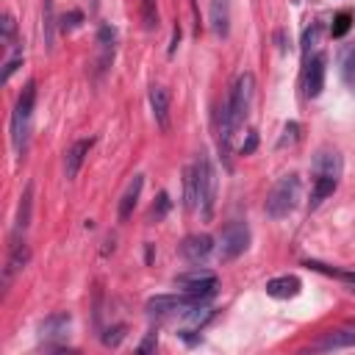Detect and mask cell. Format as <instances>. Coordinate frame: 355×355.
I'll return each mask as SVG.
<instances>
[{"mask_svg": "<svg viewBox=\"0 0 355 355\" xmlns=\"http://www.w3.org/2000/svg\"><path fill=\"white\" fill-rule=\"evenodd\" d=\"M255 94V75L252 72H241L230 89L227 103L222 105V116H219V155L225 161V166H230V147H233V136L236 130L244 125L250 103Z\"/></svg>", "mask_w": 355, "mask_h": 355, "instance_id": "obj_1", "label": "cell"}, {"mask_svg": "<svg viewBox=\"0 0 355 355\" xmlns=\"http://www.w3.org/2000/svg\"><path fill=\"white\" fill-rule=\"evenodd\" d=\"M36 105V80H28L25 89L17 97L14 114H11V144L17 155H25L28 150V133H31V116Z\"/></svg>", "mask_w": 355, "mask_h": 355, "instance_id": "obj_2", "label": "cell"}, {"mask_svg": "<svg viewBox=\"0 0 355 355\" xmlns=\"http://www.w3.org/2000/svg\"><path fill=\"white\" fill-rule=\"evenodd\" d=\"M300 189H302L300 175H294V172L283 175V178L272 186V191H269V197H266V216H269V219H283V216H288V214L297 208V202H300Z\"/></svg>", "mask_w": 355, "mask_h": 355, "instance_id": "obj_3", "label": "cell"}, {"mask_svg": "<svg viewBox=\"0 0 355 355\" xmlns=\"http://www.w3.org/2000/svg\"><path fill=\"white\" fill-rule=\"evenodd\" d=\"M197 172V194H200V216L202 222H211L214 205H216V166L208 158V153H200L194 161Z\"/></svg>", "mask_w": 355, "mask_h": 355, "instance_id": "obj_4", "label": "cell"}, {"mask_svg": "<svg viewBox=\"0 0 355 355\" xmlns=\"http://www.w3.org/2000/svg\"><path fill=\"white\" fill-rule=\"evenodd\" d=\"M250 247V227L241 219H230L219 233V261L230 263Z\"/></svg>", "mask_w": 355, "mask_h": 355, "instance_id": "obj_5", "label": "cell"}, {"mask_svg": "<svg viewBox=\"0 0 355 355\" xmlns=\"http://www.w3.org/2000/svg\"><path fill=\"white\" fill-rule=\"evenodd\" d=\"M205 300L189 294V291H180V294H158V297H150L144 311L153 313V316H166V313H189L191 308L202 305Z\"/></svg>", "mask_w": 355, "mask_h": 355, "instance_id": "obj_6", "label": "cell"}, {"mask_svg": "<svg viewBox=\"0 0 355 355\" xmlns=\"http://www.w3.org/2000/svg\"><path fill=\"white\" fill-rule=\"evenodd\" d=\"M175 280H178V286H180L183 291H189V294H194V297H200V300H211V297L216 294V286H219L216 275H214V272H205V269L183 272V275H178Z\"/></svg>", "mask_w": 355, "mask_h": 355, "instance_id": "obj_7", "label": "cell"}, {"mask_svg": "<svg viewBox=\"0 0 355 355\" xmlns=\"http://www.w3.org/2000/svg\"><path fill=\"white\" fill-rule=\"evenodd\" d=\"M69 327H72V316H69L67 311L50 313V316L42 322L39 336H42V341H44L47 349H61V341L69 336Z\"/></svg>", "mask_w": 355, "mask_h": 355, "instance_id": "obj_8", "label": "cell"}, {"mask_svg": "<svg viewBox=\"0 0 355 355\" xmlns=\"http://www.w3.org/2000/svg\"><path fill=\"white\" fill-rule=\"evenodd\" d=\"M324 72H327V55L324 53H313L305 58V72H302V86H305V97H319L324 89Z\"/></svg>", "mask_w": 355, "mask_h": 355, "instance_id": "obj_9", "label": "cell"}, {"mask_svg": "<svg viewBox=\"0 0 355 355\" xmlns=\"http://www.w3.org/2000/svg\"><path fill=\"white\" fill-rule=\"evenodd\" d=\"M92 147H94V139H78L67 150V155H64V175H67V180H75L78 178V172H80V166H83V161H86V155H89Z\"/></svg>", "mask_w": 355, "mask_h": 355, "instance_id": "obj_10", "label": "cell"}, {"mask_svg": "<svg viewBox=\"0 0 355 355\" xmlns=\"http://www.w3.org/2000/svg\"><path fill=\"white\" fill-rule=\"evenodd\" d=\"M355 347V327L352 330H330V333H322L311 349H319V352H330V349H352Z\"/></svg>", "mask_w": 355, "mask_h": 355, "instance_id": "obj_11", "label": "cell"}, {"mask_svg": "<svg viewBox=\"0 0 355 355\" xmlns=\"http://www.w3.org/2000/svg\"><path fill=\"white\" fill-rule=\"evenodd\" d=\"M180 252L191 261V263H202L211 252H214V239L211 236H205V233H197V236H189V239H183V244H180Z\"/></svg>", "mask_w": 355, "mask_h": 355, "instance_id": "obj_12", "label": "cell"}, {"mask_svg": "<svg viewBox=\"0 0 355 355\" xmlns=\"http://www.w3.org/2000/svg\"><path fill=\"white\" fill-rule=\"evenodd\" d=\"M150 108L161 130H169V89L150 86Z\"/></svg>", "mask_w": 355, "mask_h": 355, "instance_id": "obj_13", "label": "cell"}, {"mask_svg": "<svg viewBox=\"0 0 355 355\" xmlns=\"http://www.w3.org/2000/svg\"><path fill=\"white\" fill-rule=\"evenodd\" d=\"M302 288L300 277L297 275H280V277H272L266 280V294L275 297V300H288V297H297Z\"/></svg>", "mask_w": 355, "mask_h": 355, "instance_id": "obj_14", "label": "cell"}, {"mask_svg": "<svg viewBox=\"0 0 355 355\" xmlns=\"http://www.w3.org/2000/svg\"><path fill=\"white\" fill-rule=\"evenodd\" d=\"M28 258H31L28 244H25L22 239L11 241V255H8V263H6V272H3V286H8V283L14 280V275L28 263Z\"/></svg>", "mask_w": 355, "mask_h": 355, "instance_id": "obj_15", "label": "cell"}, {"mask_svg": "<svg viewBox=\"0 0 355 355\" xmlns=\"http://www.w3.org/2000/svg\"><path fill=\"white\" fill-rule=\"evenodd\" d=\"M141 186H144V175H133V180L128 183L125 194L119 197V211H116V214H119V222L130 219V214H133V208H136V202H139Z\"/></svg>", "mask_w": 355, "mask_h": 355, "instance_id": "obj_16", "label": "cell"}, {"mask_svg": "<svg viewBox=\"0 0 355 355\" xmlns=\"http://www.w3.org/2000/svg\"><path fill=\"white\" fill-rule=\"evenodd\" d=\"M211 31L219 39L230 33V0H211Z\"/></svg>", "mask_w": 355, "mask_h": 355, "instance_id": "obj_17", "label": "cell"}, {"mask_svg": "<svg viewBox=\"0 0 355 355\" xmlns=\"http://www.w3.org/2000/svg\"><path fill=\"white\" fill-rule=\"evenodd\" d=\"M31 208H33V183H28L25 191H22V197H19L17 222H14V241L28 230V225H31Z\"/></svg>", "mask_w": 355, "mask_h": 355, "instance_id": "obj_18", "label": "cell"}, {"mask_svg": "<svg viewBox=\"0 0 355 355\" xmlns=\"http://www.w3.org/2000/svg\"><path fill=\"white\" fill-rule=\"evenodd\" d=\"M313 175H336L341 178V155L336 150H319L313 158Z\"/></svg>", "mask_w": 355, "mask_h": 355, "instance_id": "obj_19", "label": "cell"}, {"mask_svg": "<svg viewBox=\"0 0 355 355\" xmlns=\"http://www.w3.org/2000/svg\"><path fill=\"white\" fill-rule=\"evenodd\" d=\"M338 189V178L336 175H313V189H311V208H316L322 200H327L333 191Z\"/></svg>", "mask_w": 355, "mask_h": 355, "instance_id": "obj_20", "label": "cell"}, {"mask_svg": "<svg viewBox=\"0 0 355 355\" xmlns=\"http://www.w3.org/2000/svg\"><path fill=\"white\" fill-rule=\"evenodd\" d=\"M200 205V194H197V172H194V164L183 169V208L186 211H194Z\"/></svg>", "mask_w": 355, "mask_h": 355, "instance_id": "obj_21", "label": "cell"}, {"mask_svg": "<svg viewBox=\"0 0 355 355\" xmlns=\"http://www.w3.org/2000/svg\"><path fill=\"white\" fill-rule=\"evenodd\" d=\"M114 42H116V31L111 25H103L97 33V44H100V69H105L114 58Z\"/></svg>", "mask_w": 355, "mask_h": 355, "instance_id": "obj_22", "label": "cell"}, {"mask_svg": "<svg viewBox=\"0 0 355 355\" xmlns=\"http://www.w3.org/2000/svg\"><path fill=\"white\" fill-rule=\"evenodd\" d=\"M42 36H44V47L53 50L55 42V11H53V0L42 3Z\"/></svg>", "mask_w": 355, "mask_h": 355, "instance_id": "obj_23", "label": "cell"}, {"mask_svg": "<svg viewBox=\"0 0 355 355\" xmlns=\"http://www.w3.org/2000/svg\"><path fill=\"white\" fill-rule=\"evenodd\" d=\"M341 78L347 86H355V44L341 53Z\"/></svg>", "mask_w": 355, "mask_h": 355, "instance_id": "obj_24", "label": "cell"}, {"mask_svg": "<svg viewBox=\"0 0 355 355\" xmlns=\"http://www.w3.org/2000/svg\"><path fill=\"white\" fill-rule=\"evenodd\" d=\"M308 266H311V269H316V272H324V275H330V277L344 280V283H347V286H352V291H355V272H347V269H333V266L319 263V261H308Z\"/></svg>", "mask_w": 355, "mask_h": 355, "instance_id": "obj_25", "label": "cell"}, {"mask_svg": "<svg viewBox=\"0 0 355 355\" xmlns=\"http://www.w3.org/2000/svg\"><path fill=\"white\" fill-rule=\"evenodd\" d=\"M352 25V11H338L336 19H333V28H330V36L333 39H341Z\"/></svg>", "mask_w": 355, "mask_h": 355, "instance_id": "obj_26", "label": "cell"}, {"mask_svg": "<svg viewBox=\"0 0 355 355\" xmlns=\"http://www.w3.org/2000/svg\"><path fill=\"white\" fill-rule=\"evenodd\" d=\"M172 208V202H169V197H166V191H161L158 194V200L153 202V208H150V214H147V219L150 222H161L164 216H166V211Z\"/></svg>", "mask_w": 355, "mask_h": 355, "instance_id": "obj_27", "label": "cell"}, {"mask_svg": "<svg viewBox=\"0 0 355 355\" xmlns=\"http://www.w3.org/2000/svg\"><path fill=\"white\" fill-rule=\"evenodd\" d=\"M141 19H144V28H147V31L158 28V8H155V0H141Z\"/></svg>", "mask_w": 355, "mask_h": 355, "instance_id": "obj_28", "label": "cell"}, {"mask_svg": "<svg viewBox=\"0 0 355 355\" xmlns=\"http://www.w3.org/2000/svg\"><path fill=\"white\" fill-rule=\"evenodd\" d=\"M22 64V50H17L6 64H3V75H0V83H8V78L17 72V67Z\"/></svg>", "mask_w": 355, "mask_h": 355, "instance_id": "obj_29", "label": "cell"}, {"mask_svg": "<svg viewBox=\"0 0 355 355\" xmlns=\"http://www.w3.org/2000/svg\"><path fill=\"white\" fill-rule=\"evenodd\" d=\"M319 33H322V25L319 22H313L308 31H305V36H302V50H305V58H308V50L319 42Z\"/></svg>", "mask_w": 355, "mask_h": 355, "instance_id": "obj_30", "label": "cell"}, {"mask_svg": "<svg viewBox=\"0 0 355 355\" xmlns=\"http://www.w3.org/2000/svg\"><path fill=\"white\" fill-rule=\"evenodd\" d=\"M122 338H125V324H114V327L103 336V344H105V347H119Z\"/></svg>", "mask_w": 355, "mask_h": 355, "instance_id": "obj_31", "label": "cell"}, {"mask_svg": "<svg viewBox=\"0 0 355 355\" xmlns=\"http://www.w3.org/2000/svg\"><path fill=\"white\" fill-rule=\"evenodd\" d=\"M80 22H83V14H80V11H69V14L61 17V31L69 33V31H75Z\"/></svg>", "mask_w": 355, "mask_h": 355, "instance_id": "obj_32", "label": "cell"}, {"mask_svg": "<svg viewBox=\"0 0 355 355\" xmlns=\"http://www.w3.org/2000/svg\"><path fill=\"white\" fill-rule=\"evenodd\" d=\"M300 139V125L297 122H288L286 128H283V139L277 141V147H286V144H294Z\"/></svg>", "mask_w": 355, "mask_h": 355, "instance_id": "obj_33", "label": "cell"}, {"mask_svg": "<svg viewBox=\"0 0 355 355\" xmlns=\"http://www.w3.org/2000/svg\"><path fill=\"white\" fill-rule=\"evenodd\" d=\"M155 347H158V330H150V333L144 336V341H141L136 349H139L141 355H147V352H153Z\"/></svg>", "mask_w": 355, "mask_h": 355, "instance_id": "obj_34", "label": "cell"}, {"mask_svg": "<svg viewBox=\"0 0 355 355\" xmlns=\"http://www.w3.org/2000/svg\"><path fill=\"white\" fill-rule=\"evenodd\" d=\"M14 31H17L14 17H11V14H3V42H6V44L14 42Z\"/></svg>", "mask_w": 355, "mask_h": 355, "instance_id": "obj_35", "label": "cell"}, {"mask_svg": "<svg viewBox=\"0 0 355 355\" xmlns=\"http://www.w3.org/2000/svg\"><path fill=\"white\" fill-rule=\"evenodd\" d=\"M255 144H258V133H255V130H250V136H247V144H241V155H250V153L255 150Z\"/></svg>", "mask_w": 355, "mask_h": 355, "instance_id": "obj_36", "label": "cell"}, {"mask_svg": "<svg viewBox=\"0 0 355 355\" xmlns=\"http://www.w3.org/2000/svg\"><path fill=\"white\" fill-rule=\"evenodd\" d=\"M178 42H180V25H175V33H172V44H169V53H175Z\"/></svg>", "mask_w": 355, "mask_h": 355, "instance_id": "obj_37", "label": "cell"}]
</instances>
